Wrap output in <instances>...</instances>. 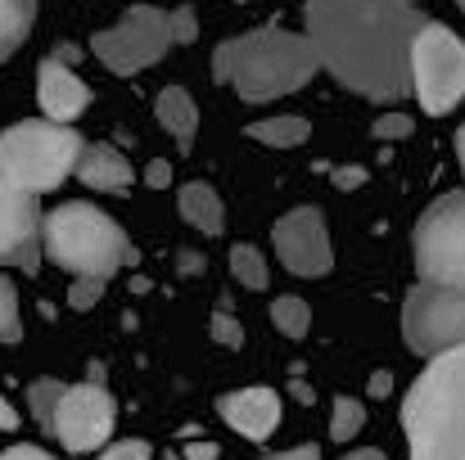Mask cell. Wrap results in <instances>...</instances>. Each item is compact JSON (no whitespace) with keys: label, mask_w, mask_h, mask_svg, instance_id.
Segmentation results:
<instances>
[{"label":"cell","mask_w":465,"mask_h":460,"mask_svg":"<svg viewBox=\"0 0 465 460\" xmlns=\"http://www.w3.org/2000/svg\"><path fill=\"white\" fill-rule=\"evenodd\" d=\"M425 23L411 0H308L303 36L352 95L398 104L411 95V45Z\"/></svg>","instance_id":"6da1fadb"},{"label":"cell","mask_w":465,"mask_h":460,"mask_svg":"<svg viewBox=\"0 0 465 460\" xmlns=\"http://www.w3.org/2000/svg\"><path fill=\"white\" fill-rule=\"evenodd\" d=\"M316 73H321V59L312 41L285 27H258L213 50V77L222 86H235V95L249 104H272L281 95H294Z\"/></svg>","instance_id":"7a4b0ae2"},{"label":"cell","mask_w":465,"mask_h":460,"mask_svg":"<svg viewBox=\"0 0 465 460\" xmlns=\"http://www.w3.org/2000/svg\"><path fill=\"white\" fill-rule=\"evenodd\" d=\"M411 460H465V347L439 357L402 406Z\"/></svg>","instance_id":"3957f363"},{"label":"cell","mask_w":465,"mask_h":460,"mask_svg":"<svg viewBox=\"0 0 465 460\" xmlns=\"http://www.w3.org/2000/svg\"><path fill=\"white\" fill-rule=\"evenodd\" d=\"M41 253L54 267H64L73 280L77 276L109 280L127 262H136L127 230L109 212H100L95 203H59L41 226Z\"/></svg>","instance_id":"277c9868"},{"label":"cell","mask_w":465,"mask_h":460,"mask_svg":"<svg viewBox=\"0 0 465 460\" xmlns=\"http://www.w3.org/2000/svg\"><path fill=\"white\" fill-rule=\"evenodd\" d=\"M82 150L86 145L73 127L41 122V118L14 122L9 132H0V176L23 194H50L77 171Z\"/></svg>","instance_id":"5b68a950"},{"label":"cell","mask_w":465,"mask_h":460,"mask_svg":"<svg viewBox=\"0 0 465 460\" xmlns=\"http://www.w3.org/2000/svg\"><path fill=\"white\" fill-rule=\"evenodd\" d=\"M411 249H416L420 285L465 294V190L443 194L425 208V217L416 221Z\"/></svg>","instance_id":"8992f818"},{"label":"cell","mask_w":465,"mask_h":460,"mask_svg":"<svg viewBox=\"0 0 465 460\" xmlns=\"http://www.w3.org/2000/svg\"><path fill=\"white\" fill-rule=\"evenodd\" d=\"M411 91L425 113L443 118L465 100V41L443 27L425 23L411 45Z\"/></svg>","instance_id":"52a82bcc"},{"label":"cell","mask_w":465,"mask_h":460,"mask_svg":"<svg viewBox=\"0 0 465 460\" xmlns=\"http://www.w3.org/2000/svg\"><path fill=\"white\" fill-rule=\"evenodd\" d=\"M172 45H176V41H172V9H154V5H136V9H127L114 27H104V32L91 36L95 59H100L109 73H118V77L145 73Z\"/></svg>","instance_id":"ba28073f"},{"label":"cell","mask_w":465,"mask_h":460,"mask_svg":"<svg viewBox=\"0 0 465 460\" xmlns=\"http://www.w3.org/2000/svg\"><path fill=\"white\" fill-rule=\"evenodd\" d=\"M402 334L420 357H434V361L465 347V294L416 285L402 303Z\"/></svg>","instance_id":"9c48e42d"},{"label":"cell","mask_w":465,"mask_h":460,"mask_svg":"<svg viewBox=\"0 0 465 460\" xmlns=\"http://www.w3.org/2000/svg\"><path fill=\"white\" fill-rule=\"evenodd\" d=\"M114 434V397L100 384H73L54 411V438L68 452H95Z\"/></svg>","instance_id":"30bf717a"},{"label":"cell","mask_w":465,"mask_h":460,"mask_svg":"<svg viewBox=\"0 0 465 460\" xmlns=\"http://www.w3.org/2000/svg\"><path fill=\"white\" fill-rule=\"evenodd\" d=\"M272 249L281 258L285 271L294 276H325L330 262H334V249H330V230L321 221L316 208H294L276 221L272 230Z\"/></svg>","instance_id":"8fae6325"},{"label":"cell","mask_w":465,"mask_h":460,"mask_svg":"<svg viewBox=\"0 0 465 460\" xmlns=\"http://www.w3.org/2000/svg\"><path fill=\"white\" fill-rule=\"evenodd\" d=\"M41 212L36 194H23L0 176V267H23L36 271L41 262Z\"/></svg>","instance_id":"7c38bea8"},{"label":"cell","mask_w":465,"mask_h":460,"mask_svg":"<svg viewBox=\"0 0 465 460\" xmlns=\"http://www.w3.org/2000/svg\"><path fill=\"white\" fill-rule=\"evenodd\" d=\"M36 100H41V109H45L50 122L68 127V122H77V118L86 113L91 86H86L64 59H45V64L36 68Z\"/></svg>","instance_id":"4fadbf2b"},{"label":"cell","mask_w":465,"mask_h":460,"mask_svg":"<svg viewBox=\"0 0 465 460\" xmlns=\"http://www.w3.org/2000/svg\"><path fill=\"white\" fill-rule=\"evenodd\" d=\"M222 416H226V425H231L240 438L262 443V438H272L276 425H281V397H276L272 388H240V393H226V397H222Z\"/></svg>","instance_id":"5bb4252c"},{"label":"cell","mask_w":465,"mask_h":460,"mask_svg":"<svg viewBox=\"0 0 465 460\" xmlns=\"http://www.w3.org/2000/svg\"><path fill=\"white\" fill-rule=\"evenodd\" d=\"M77 181L91 185V190H104V194H127L136 171L114 145H86L77 158Z\"/></svg>","instance_id":"9a60e30c"},{"label":"cell","mask_w":465,"mask_h":460,"mask_svg":"<svg viewBox=\"0 0 465 460\" xmlns=\"http://www.w3.org/2000/svg\"><path fill=\"white\" fill-rule=\"evenodd\" d=\"M154 118L181 150L194 145V136H199V104H194V95H190L185 86H163V91H158Z\"/></svg>","instance_id":"2e32d148"},{"label":"cell","mask_w":465,"mask_h":460,"mask_svg":"<svg viewBox=\"0 0 465 460\" xmlns=\"http://www.w3.org/2000/svg\"><path fill=\"white\" fill-rule=\"evenodd\" d=\"M176 212L185 217V226H194L199 235H222L226 230V203L208 181H190L176 194Z\"/></svg>","instance_id":"e0dca14e"},{"label":"cell","mask_w":465,"mask_h":460,"mask_svg":"<svg viewBox=\"0 0 465 460\" xmlns=\"http://www.w3.org/2000/svg\"><path fill=\"white\" fill-rule=\"evenodd\" d=\"M308 136H312V122L308 118H294V113L262 118V122H253V127H249V141L272 145V150H294V145H303Z\"/></svg>","instance_id":"ac0fdd59"},{"label":"cell","mask_w":465,"mask_h":460,"mask_svg":"<svg viewBox=\"0 0 465 460\" xmlns=\"http://www.w3.org/2000/svg\"><path fill=\"white\" fill-rule=\"evenodd\" d=\"M36 23V0H0V59H9Z\"/></svg>","instance_id":"d6986e66"},{"label":"cell","mask_w":465,"mask_h":460,"mask_svg":"<svg viewBox=\"0 0 465 460\" xmlns=\"http://www.w3.org/2000/svg\"><path fill=\"white\" fill-rule=\"evenodd\" d=\"M272 320H276V329L285 338H303L312 329V307L303 299H294V294H285V299L272 303Z\"/></svg>","instance_id":"ffe728a7"},{"label":"cell","mask_w":465,"mask_h":460,"mask_svg":"<svg viewBox=\"0 0 465 460\" xmlns=\"http://www.w3.org/2000/svg\"><path fill=\"white\" fill-rule=\"evenodd\" d=\"M231 276L244 285V289H267V262L253 244H235L231 249Z\"/></svg>","instance_id":"44dd1931"},{"label":"cell","mask_w":465,"mask_h":460,"mask_svg":"<svg viewBox=\"0 0 465 460\" xmlns=\"http://www.w3.org/2000/svg\"><path fill=\"white\" fill-rule=\"evenodd\" d=\"M23 338V307H18V289L9 276H0V343H18Z\"/></svg>","instance_id":"7402d4cb"},{"label":"cell","mask_w":465,"mask_h":460,"mask_svg":"<svg viewBox=\"0 0 465 460\" xmlns=\"http://www.w3.org/2000/svg\"><path fill=\"white\" fill-rule=\"evenodd\" d=\"M361 425H366V406H361L357 397H339L334 411H330V438H334V443H348Z\"/></svg>","instance_id":"603a6c76"},{"label":"cell","mask_w":465,"mask_h":460,"mask_svg":"<svg viewBox=\"0 0 465 460\" xmlns=\"http://www.w3.org/2000/svg\"><path fill=\"white\" fill-rule=\"evenodd\" d=\"M59 397H64V384H54V379H41V384H32V393H27V402H32V416H36L45 429H54Z\"/></svg>","instance_id":"cb8c5ba5"},{"label":"cell","mask_w":465,"mask_h":460,"mask_svg":"<svg viewBox=\"0 0 465 460\" xmlns=\"http://www.w3.org/2000/svg\"><path fill=\"white\" fill-rule=\"evenodd\" d=\"M213 338L226 343V347H240V343H244V329H240V320H235L231 307H217V311H213Z\"/></svg>","instance_id":"d4e9b609"},{"label":"cell","mask_w":465,"mask_h":460,"mask_svg":"<svg viewBox=\"0 0 465 460\" xmlns=\"http://www.w3.org/2000/svg\"><path fill=\"white\" fill-rule=\"evenodd\" d=\"M100 299H104V280H86V276H77L73 289H68V307H77V311H91Z\"/></svg>","instance_id":"484cf974"},{"label":"cell","mask_w":465,"mask_h":460,"mask_svg":"<svg viewBox=\"0 0 465 460\" xmlns=\"http://www.w3.org/2000/svg\"><path fill=\"white\" fill-rule=\"evenodd\" d=\"M411 127L416 122L407 113H380L371 132H375V141H402V136H411Z\"/></svg>","instance_id":"4316f807"},{"label":"cell","mask_w":465,"mask_h":460,"mask_svg":"<svg viewBox=\"0 0 465 460\" xmlns=\"http://www.w3.org/2000/svg\"><path fill=\"white\" fill-rule=\"evenodd\" d=\"M194 36H199L194 9H172V41H176V45H190Z\"/></svg>","instance_id":"83f0119b"},{"label":"cell","mask_w":465,"mask_h":460,"mask_svg":"<svg viewBox=\"0 0 465 460\" xmlns=\"http://www.w3.org/2000/svg\"><path fill=\"white\" fill-rule=\"evenodd\" d=\"M95 460H150V443H141V438H123V443H114L109 452H100Z\"/></svg>","instance_id":"f1b7e54d"},{"label":"cell","mask_w":465,"mask_h":460,"mask_svg":"<svg viewBox=\"0 0 465 460\" xmlns=\"http://www.w3.org/2000/svg\"><path fill=\"white\" fill-rule=\"evenodd\" d=\"M145 181H150L154 190H163V185H172V167H167L163 158H154V162L145 167Z\"/></svg>","instance_id":"f546056e"},{"label":"cell","mask_w":465,"mask_h":460,"mask_svg":"<svg viewBox=\"0 0 465 460\" xmlns=\"http://www.w3.org/2000/svg\"><path fill=\"white\" fill-rule=\"evenodd\" d=\"M361 181H366L361 167H343V171H334V185H339V190H357Z\"/></svg>","instance_id":"4dcf8cb0"},{"label":"cell","mask_w":465,"mask_h":460,"mask_svg":"<svg viewBox=\"0 0 465 460\" xmlns=\"http://www.w3.org/2000/svg\"><path fill=\"white\" fill-rule=\"evenodd\" d=\"M0 460H54V456L41 452V447H9V452H0Z\"/></svg>","instance_id":"1f68e13d"},{"label":"cell","mask_w":465,"mask_h":460,"mask_svg":"<svg viewBox=\"0 0 465 460\" xmlns=\"http://www.w3.org/2000/svg\"><path fill=\"white\" fill-rule=\"evenodd\" d=\"M267 460H321V452L316 447H290V452H276V456H267Z\"/></svg>","instance_id":"d6a6232c"},{"label":"cell","mask_w":465,"mask_h":460,"mask_svg":"<svg viewBox=\"0 0 465 460\" xmlns=\"http://www.w3.org/2000/svg\"><path fill=\"white\" fill-rule=\"evenodd\" d=\"M185 460H217L213 443H185Z\"/></svg>","instance_id":"836d02e7"},{"label":"cell","mask_w":465,"mask_h":460,"mask_svg":"<svg viewBox=\"0 0 465 460\" xmlns=\"http://www.w3.org/2000/svg\"><path fill=\"white\" fill-rule=\"evenodd\" d=\"M0 429H5V434H9V429H18V411L5 402V393H0Z\"/></svg>","instance_id":"e575fe53"},{"label":"cell","mask_w":465,"mask_h":460,"mask_svg":"<svg viewBox=\"0 0 465 460\" xmlns=\"http://www.w3.org/2000/svg\"><path fill=\"white\" fill-rule=\"evenodd\" d=\"M389 388H393V379L380 370V375H371V397H389Z\"/></svg>","instance_id":"d590c367"},{"label":"cell","mask_w":465,"mask_h":460,"mask_svg":"<svg viewBox=\"0 0 465 460\" xmlns=\"http://www.w3.org/2000/svg\"><path fill=\"white\" fill-rule=\"evenodd\" d=\"M343 460H389L384 452H375V447H366V452H348Z\"/></svg>","instance_id":"8d00e7d4"},{"label":"cell","mask_w":465,"mask_h":460,"mask_svg":"<svg viewBox=\"0 0 465 460\" xmlns=\"http://www.w3.org/2000/svg\"><path fill=\"white\" fill-rule=\"evenodd\" d=\"M457 158H461V171H465V127L457 132Z\"/></svg>","instance_id":"74e56055"},{"label":"cell","mask_w":465,"mask_h":460,"mask_svg":"<svg viewBox=\"0 0 465 460\" xmlns=\"http://www.w3.org/2000/svg\"><path fill=\"white\" fill-rule=\"evenodd\" d=\"M457 5H461V14H465V0H457Z\"/></svg>","instance_id":"f35d334b"},{"label":"cell","mask_w":465,"mask_h":460,"mask_svg":"<svg viewBox=\"0 0 465 460\" xmlns=\"http://www.w3.org/2000/svg\"><path fill=\"white\" fill-rule=\"evenodd\" d=\"M411 5H420V0H411Z\"/></svg>","instance_id":"ab89813d"}]
</instances>
